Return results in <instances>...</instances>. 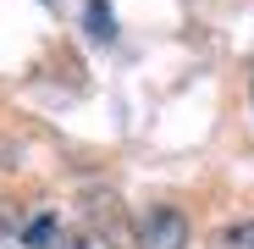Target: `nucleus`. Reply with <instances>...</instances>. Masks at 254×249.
Returning a JSON list of instances; mask_svg holds the SVG:
<instances>
[{
  "label": "nucleus",
  "instance_id": "f257e3e1",
  "mask_svg": "<svg viewBox=\"0 0 254 249\" xmlns=\"http://www.w3.org/2000/svg\"><path fill=\"white\" fill-rule=\"evenodd\" d=\"M138 249H188V216L177 205H149L138 216Z\"/></svg>",
  "mask_w": 254,
  "mask_h": 249
},
{
  "label": "nucleus",
  "instance_id": "20e7f679",
  "mask_svg": "<svg viewBox=\"0 0 254 249\" xmlns=\"http://www.w3.org/2000/svg\"><path fill=\"white\" fill-rule=\"evenodd\" d=\"M216 249H254V222H232L216 233Z\"/></svg>",
  "mask_w": 254,
  "mask_h": 249
},
{
  "label": "nucleus",
  "instance_id": "7ed1b4c3",
  "mask_svg": "<svg viewBox=\"0 0 254 249\" xmlns=\"http://www.w3.org/2000/svg\"><path fill=\"white\" fill-rule=\"evenodd\" d=\"M56 249H116L105 233H94V227H77V233H61V244Z\"/></svg>",
  "mask_w": 254,
  "mask_h": 249
},
{
  "label": "nucleus",
  "instance_id": "39448f33",
  "mask_svg": "<svg viewBox=\"0 0 254 249\" xmlns=\"http://www.w3.org/2000/svg\"><path fill=\"white\" fill-rule=\"evenodd\" d=\"M89 33L94 39H116V17H111L105 0H89Z\"/></svg>",
  "mask_w": 254,
  "mask_h": 249
},
{
  "label": "nucleus",
  "instance_id": "f03ea898",
  "mask_svg": "<svg viewBox=\"0 0 254 249\" xmlns=\"http://www.w3.org/2000/svg\"><path fill=\"white\" fill-rule=\"evenodd\" d=\"M22 244H28V249H56V244H61V233H56V216H50V211H39V216L22 227Z\"/></svg>",
  "mask_w": 254,
  "mask_h": 249
}]
</instances>
